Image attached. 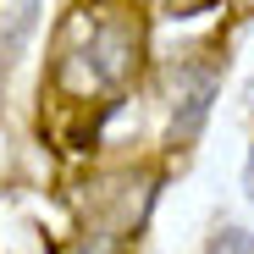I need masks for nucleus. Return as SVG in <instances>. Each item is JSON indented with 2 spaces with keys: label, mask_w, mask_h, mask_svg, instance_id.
Wrapping results in <instances>:
<instances>
[{
  "label": "nucleus",
  "mask_w": 254,
  "mask_h": 254,
  "mask_svg": "<svg viewBox=\"0 0 254 254\" xmlns=\"http://www.w3.org/2000/svg\"><path fill=\"white\" fill-rule=\"evenodd\" d=\"M172 17H188V11H199V6H210V0H160Z\"/></svg>",
  "instance_id": "obj_3"
},
{
  "label": "nucleus",
  "mask_w": 254,
  "mask_h": 254,
  "mask_svg": "<svg viewBox=\"0 0 254 254\" xmlns=\"http://www.w3.org/2000/svg\"><path fill=\"white\" fill-rule=\"evenodd\" d=\"M204 254H254V232H238V227H227L216 243H210Z\"/></svg>",
  "instance_id": "obj_2"
},
{
  "label": "nucleus",
  "mask_w": 254,
  "mask_h": 254,
  "mask_svg": "<svg viewBox=\"0 0 254 254\" xmlns=\"http://www.w3.org/2000/svg\"><path fill=\"white\" fill-rule=\"evenodd\" d=\"M144 61V17L127 0H77L56 33L50 89L66 105H111Z\"/></svg>",
  "instance_id": "obj_1"
}]
</instances>
